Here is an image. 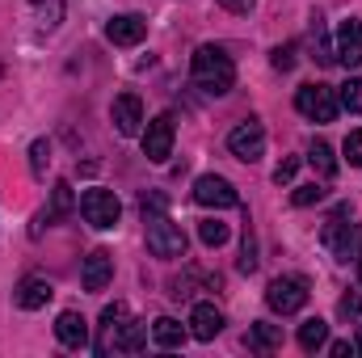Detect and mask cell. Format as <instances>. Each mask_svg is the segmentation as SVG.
I'll use <instances>...</instances> for the list:
<instances>
[{
	"label": "cell",
	"instance_id": "6da1fadb",
	"mask_svg": "<svg viewBox=\"0 0 362 358\" xmlns=\"http://www.w3.org/2000/svg\"><path fill=\"white\" fill-rule=\"evenodd\" d=\"M189 76H194V85L202 93L223 97V93H232V85H236V64H232V55H228L223 47H211V42H206V47L194 51Z\"/></svg>",
	"mask_w": 362,
	"mask_h": 358
},
{
	"label": "cell",
	"instance_id": "7a4b0ae2",
	"mask_svg": "<svg viewBox=\"0 0 362 358\" xmlns=\"http://www.w3.org/2000/svg\"><path fill=\"white\" fill-rule=\"evenodd\" d=\"M320 241L329 245V253H333L337 262H358V258H362V224L350 219V207H346V202L325 219Z\"/></svg>",
	"mask_w": 362,
	"mask_h": 358
},
{
	"label": "cell",
	"instance_id": "3957f363",
	"mask_svg": "<svg viewBox=\"0 0 362 358\" xmlns=\"http://www.w3.org/2000/svg\"><path fill=\"white\" fill-rule=\"evenodd\" d=\"M144 219H148V253L152 258H165V262L185 258V232L169 215H144Z\"/></svg>",
	"mask_w": 362,
	"mask_h": 358
},
{
	"label": "cell",
	"instance_id": "277c9868",
	"mask_svg": "<svg viewBox=\"0 0 362 358\" xmlns=\"http://www.w3.org/2000/svg\"><path fill=\"white\" fill-rule=\"evenodd\" d=\"M81 215L89 219L97 232H110L122 219V202H118L114 190H85L81 194Z\"/></svg>",
	"mask_w": 362,
	"mask_h": 358
},
{
	"label": "cell",
	"instance_id": "5b68a950",
	"mask_svg": "<svg viewBox=\"0 0 362 358\" xmlns=\"http://www.w3.org/2000/svg\"><path fill=\"white\" fill-rule=\"evenodd\" d=\"M295 110L312 122H333L341 101H337V89H329V85H303L295 93Z\"/></svg>",
	"mask_w": 362,
	"mask_h": 358
},
{
	"label": "cell",
	"instance_id": "8992f818",
	"mask_svg": "<svg viewBox=\"0 0 362 358\" xmlns=\"http://www.w3.org/2000/svg\"><path fill=\"white\" fill-rule=\"evenodd\" d=\"M228 152H232L236 161H245V165H257V161H262V152H266V127H262L257 118L236 122V127H232V135H228Z\"/></svg>",
	"mask_w": 362,
	"mask_h": 358
},
{
	"label": "cell",
	"instance_id": "52a82bcc",
	"mask_svg": "<svg viewBox=\"0 0 362 358\" xmlns=\"http://www.w3.org/2000/svg\"><path fill=\"white\" fill-rule=\"evenodd\" d=\"M173 135H177V118L173 114H156L144 131V156L152 165H165L173 156Z\"/></svg>",
	"mask_w": 362,
	"mask_h": 358
},
{
	"label": "cell",
	"instance_id": "ba28073f",
	"mask_svg": "<svg viewBox=\"0 0 362 358\" xmlns=\"http://www.w3.org/2000/svg\"><path fill=\"white\" fill-rule=\"evenodd\" d=\"M266 304H270V312H278V316L299 312L308 304V282L303 278H274L270 287H266Z\"/></svg>",
	"mask_w": 362,
	"mask_h": 358
},
{
	"label": "cell",
	"instance_id": "9c48e42d",
	"mask_svg": "<svg viewBox=\"0 0 362 358\" xmlns=\"http://www.w3.org/2000/svg\"><path fill=\"white\" fill-rule=\"evenodd\" d=\"M194 202L198 207H240V194L236 185L219 173H206V178L194 181Z\"/></svg>",
	"mask_w": 362,
	"mask_h": 358
},
{
	"label": "cell",
	"instance_id": "30bf717a",
	"mask_svg": "<svg viewBox=\"0 0 362 358\" xmlns=\"http://www.w3.org/2000/svg\"><path fill=\"white\" fill-rule=\"evenodd\" d=\"M105 337H110V342L101 346V354H105L110 346H114V350H122V354H139V350L148 346V325H144V321H131V316H127V321L110 325V329H105Z\"/></svg>",
	"mask_w": 362,
	"mask_h": 358
},
{
	"label": "cell",
	"instance_id": "8fae6325",
	"mask_svg": "<svg viewBox=\"0 0 362 358\" xmlns=\"http://www.w3.org/2000/svg\"><path fill=\"white\" fill-rule=\"evenodd\" d=\"M333 59H337L341 68H358V64H362V21H358V17H346V21L337 25Z\"/></svg>",
	"mask_w": 362,
	"mask_h": 358
},
{
	"label": "cell",
	"instance_id": "7c38bea8",
	"mask_svg": "<svg viewBox=\"0 0 362 358\" xmlns=\"http://www.w3.org/2000/svg\"><path fill=\"white\" fill-rule=\"evenodd\" d=\"M105 38H110L114 47H135V42L148 38V21H144L139 13H118V17H110Z\"/></svg>",
	"mask_w": 362,
	"mask_h": 358
},
{
	"label": "cell",
	"instance_id": "4fadbf2b",
	"mask_svg": "<svg viewBox=\"0 0 362 358\" xmlns=\"http://www.w3.org/2000/svg\"><path fill=\"white\" fill-rule=\"evenodd\" d=\"M110 118H114L118 135H139V127H144V101L135 93H118L114 105H110Z\"/></svg>",
	"mask_w": 362,
	"mask_h": 358
},
{
	"label": "cell",
	"instance_id": "5bb4252c",
	"mask_svg": "<svg viewBox=\"0 0 362 358\" xmlns=\"http://www.w3.org/2000/svg\"><path fill=\"white\" fill-rule=\"evenodd\" d=\"M110 278H114V253L110 249H93L89 258H85V270H81L85 291H105Z\"/></svg>",
	"mask_w": 362,
	"mask_h": 358
},
{
	"label": "cell",
	"instance_id": "9a60e30c",
	"mask_svg": "<svg viewBox=\"0 0 362 358\" xmlns=\"http://www.w3.org/2000/svg\"><path fill=\"white\" fill-rule=\"evenodd\" d=\"M51 295H55V287H51L47 278H21L17 291H13V304H17L21 312H38V308L51 304Z\"/></svg>",
	"mask_w": 362,
	"mask_h": 358
},
{
	"label": "cell",
	"instance_id": "2e32d148",
	"mask_svg": "<svg viewBox=\"0 0 362 358\" xmlns=\"http://www.w3.org/2000/svg\"><path fill=\"white\" fill-rule=\"evenodd\" d=\"M219 333H223V312L215 304H194V312H189V337L215 342Z\"/></svg>",
	"mask_w": 362,
	"mask_h": 358
},
{
	"label": "cell",
	"instance_id": "e0dca14e",
	"mask_svg": "<svg viewBox=\"0 0 362 358\" xmlns=\"http://www.w3.org/2000/svg\"><path fill=\"white\" fill-rule=\"evenodd\" d=\"M55 337H59L68 350H85V346H89V325H85V316H81V312H59Z\"/></svg>",
	"mask_w": 362,
	"mask_h": 358
},
{
	"label": "cell",
	"instance_id": "ac0fdd59",
	"mask_svg": "<svg viewBox=\"0 0 362 358\" xmlns=\"http://www.w3.org/2000/svg\"><path fill=\"white\" fill-rule=\"evenodd\" d=\"M325 346H329V325H325L320 316L303 321V325H299V350L316 354V350H325Z\"/></svg>",
	"mask_w": 362,
	"mask_h": 358
},
{
	"label": "cell",
	"instance_id": "d6986e66",
	"mask_svg": "<svg viewBox=\"0 0 362 358\" xmlns=\"http://www.w3.org/2000/svg\"><path fill=\"white\" fill-rule=\"evenodd\" d=\"M152 342L165 346V350H177L181 342H185L181 321H173V316H156V321H152Z\"/></svg>",
	"mask_w": 362,
	"mask_h": 358
},
{
	"label": "cell",
	"instance_id": "ffe728a7",
	"mask_svg": "<svg viewBox=\"0 0 362 358\" xmlns=\"http://www.w3.org/2000/svg\"><path fill=\"white\" fill-rule=\"evenodd\" d=\"M245 346H249V350H257V354H266V350H278V346H282V329H278V325H266V321H257V325L249 329Z\"/></svg>",
	"mask_w": 362,
	"mask_h": 358
},
{
	"label": "cell",
	"instance_id": "44dd1931",
	"mask_svg": "<svg viewBox=\"0 0 362 358\" xmlns=\"http://www.w3.org/2000/svg\"><path fill=\"white\" fill-rule=\"evenodd\" d=\"M308 165H312L325 181L337 173V156H333V148H329L325 139H312V144H308Z\"/></svg>",
	"mask_w": 362,
	"mask_h": 358
},
{
	"label": "cell",
	"instance_id": "7402d4cb",
	"mask_svg": "<svg viewBox=\"0 0 362 358\" xmlns=\"http://www.w3.org/2000/svg\"><path fill=\"white\" fill-rule=\"evenodd\" d=\"M198 236H202V245H206V249H219V245H228L232 228H228V224H219V219H202V224H198Z\"/></svg>",
	"mask_w": 362,
	"mask_h": 358
},
{
	"label": "cell",
	"instance_id": "603a6c76",
	"mask_svg": "<svg viewBox=\"0 0 362 358\" xmlns=\"http://www.w3.org/2000/svg\"><path fill=\"white\" fill-rule=\"evenodd\" d=\"M34 17L42 30H55L64 21V0H34Z\"/></svg>",
	"mask_w": 362,
	"mask_h": 358
},
{
	"label": "cell",
	"instance_id": "cb8c5ba5",
	"mask_svg": "<svg viewBox=\"0 0 362 358\" xmlns=\"http://www.w3.org/2000/svg\"><path fill=\"white\" fill-rule=\"evenodd\" d=\"M47 169H51V144H47V139H34V144H30V173L42 181Z\"/></svg>",
	"mask_w": 362,
	"mask_h": 358
},
{
	"label": "cell",
	"instance_id": "d4e9b609",
	"mask_svg": "<svg viewBox=\"0 0 362 358\" xmlns=\"http://www.w3.org/2000/svg\"><path fill=\"white\" fill-rule=\"evenodd\" d=\"M72 185L68 181H55V198H51V211H47V219H59V215H68L72 211Z\"/></svg>",
	"mask_w": 362,
	"mask_h": 358
},
{
	"label": "cell",
	"instance_id": "484cf974",
	"mask_svg": "<svg viewBox=\"0 0 362 358\" xmlns=\"http://www.w3.org/2000/svg\"><path fill=\"white\" fill-rule=\"evenodd\" d=\"M350 114H362V76H350L346 85H341V97H337Z\"/></svg>",
	"mask_w": 362,
	"mask_h": 358
},
{
	"label": "cell",
	"instance_id": "4316f807",
	"mask_svg": "<svg viewBox=\"0 0 362 358\" xmlns=\"http://www.w3.org/2000/svg\"><path fill=\"white\" fill-rule=\"evenodd\" d=\"M295 59H299V47H295V42L274 47V55H270V64L278 68V72H291V68H295Z\"/></svg>",
	"mask_w": 362,
	"mask_h": 358
},
{
	"label": "cell",
	"instance_id": "83f0119b",
	"mask_svg": "<svg viewBox=\"0 0 362 358\" xmlns=\"http://www.w3.org/2000/svg\"><path fill=\"white\" fill-rule=\"evenodd\" d=\"M240 274H253L257 270V241H253V232H245V245H240Z\"/></svg>",
	"mask_w": 362,
	"mask_h": 358
},
{
	"label": "cell",
	"instance_id": "f1b7e54d",
	"mask_svg": "<svg viewBox=\"0 0 362 358\" xmlns=\"http://www.w3.org/2000/svg\"><path fill=\"white\" fill-rule=\"evenodd\" d=\"M312 47H316V59H320V64H337L333 51L325 47V25H320V17H312Z\"/></svg>",
	"mask_w": 362,
	"mask_h": 358
},
{
	"label": "cell",
	"instance_id": "f546056e",
	"mask_svg": "<svg viewBox=\"0 0 362 358\" xmlns=\"http://www.w3.org/2000/svg\"><path fill=\"white\" fill-rule=\"evenodd\" d=\"M337 312H341V321H358V316H362V295H358V291L341 295V299H337Z\"/></svg>",
	"mask_w": 362,
	"mask_h": 358
},
{
	"label": "cell",
	"instance_id": "4dcf8cb0",
	"mask_svg": "<svg viewBox=\"0 0 362 358\" xmlns=\"http://www.w3.org/2000/svg\"><path fill=\"white\" fill-rule=\"evenodd\" d=\"M320 198H325V190H320L316 181H312V185H295V194H291L295 207H312V202H320Z\"/></svg>",
	"mask_w": 362,
	"mask_h": 358
},
{
	"label": "cell",
	"instance_id": "1f68e13d",
	"mask_svg": "<svg viewBox=\"0 0 362 358\" xmlns=\"http://www.w3.org/2000/svg\"><path fill=\"white\" fill-rule=\"evenodd\" d=\"M341 152H346V161H350L354 169H362V131H350V135H346Z\"/></svg>",
	"mask_w": 362,
	"mask_h": 358
},
{
	"label": "cell",
	"instance_id": "d6a6232c",
	"mask_svg": "<svg viewBox=\"0 0 362 358\" xmlns=\"http://www.w3.org/2000/svg\"><path fill=\"white\" fill-rule=\"evenodd\" d=\"M127 316H131V312H127V304H118V299H114V304H105V308H101V329H110V325H118V321H127Z\"/></svg>",
	"mask_w": 362,
	"mask_h": 358
},
{
	"label": "cell",
	"instance_id": "836d02e7",
	"mask_svg": "<svg viewBox=\"0 0 362 358\" xmlns=\"http://www.w3.org/2000/svg\"><path fill=\"white\" fill-rule=\"evenodd\" d=\"M295 169H299V156H286V161L274 169V181H278V185H282V181H291V178H295Z\"/></svg>",
	"mask_w": 362,
	"mask_h": 358
},
{
	"label": "cell",
	"instance_id": "e575fe53",
	"mask_svg": "<svg viewBox=\"0 0 362 358\" xmlns=\"http://www.w3.org/2000/svg\"><path fill=\"white\" fill-rule=\"evenodd\" d=\"M144 215H165V194H144Z\"/></svg>",
	"mask_w": 362,
	"mask_h": 358
},
{
	"label": "cell",
	"instance_id": "d590c367",
	"mask_svg": "<svg viewBox=\"0 0 362 358\" xmlns=\"http://www.w3.org/2000/svg\"><path fill=\"white\" fill-rule=\"evenodd\" d=\"M219 4H223L228 13H253V4H257V0H219Z\"/></svg>",
	"mask_w": 362,
	"mask_h": 358
},
{
	"label": "cell",
	"instance_id": "8d00e7d4",
	"mask_svg": "<svg viewBox=\"0 0 362 358\" xmlns=\"http://www.w3.org/2000/svg\"><path fill=\"white\" fill-rule=\"evenodd\" d=\"M358 346H350V342H329V354L333 358H346V354H354Z\"/></svg>",
	"mask_w": 362,
	"mask_h": 358
},
{
	"label": "cell",
	"instance_id": "74e56055",
	"mask_svg": "<svg viewBox=\"0 0 362 358\" xmlns=\"http://www.w3.org/2000/svg\"><path fill=\"white\" fill-rule=\"evenodd\" d=\"M358 282H362V258H358Z\"/></svg>",
	"mask_w": 362,
	"mask_h": 358
},
{
	"label": "cell",
	"instance_id": "f35d334b",
	"mask_svg": "<svg viewBox=\"0 0 362 358\" xmlns=\"http://www.w3.org/2000/svg\"><path fill=\"white\" fill-rule=\"evenodd\" d=\"M358 350H362V329H358Z\"/></svg>",
	"mask_w": 362,
	"mask_h": 358
}]
</instances>
